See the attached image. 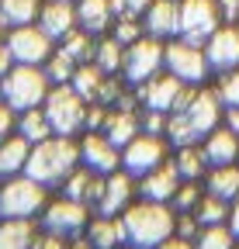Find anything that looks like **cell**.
Masks as SVG:
<instances>
[{
  "mask_svg": "<svg viewBox=\"0 0 239 249\" xmlns=\"http://www.w3.org/2000/svg\"><path fill=\"white\" fill-rule=\"evenodd\" d=\"M76 166H80V142H73L66 135H49L45 142L32 145L28 163H24V173L52 191V187H63V180Z\"/></svg>",
  "mask_w": 239,
  "mask_h": 249,
  "instance_id": "cell-1",
  "label": "cell"
},
{
  "mask_svg": "<svg viewBox=\"0 0 239 249\" xmlns=\"http://www.w3.org/2000/svg\"><path fill=\"white\" fill-rule=\"evenodd\" d=\"M122 222H125V235L132 246L142 249H156L160 242H166L173 235V222H177V211L163 201H132L122 211Z\"/></svg>",
  "mask_w": 239,
  "mask_h": 249,
  "instance_id": "cell-2",
  "label": "cell"
},
{
  "mask_svg": "<svg viewBox=\"0 0 239 249\" xmlns=\"http://www.w3.org/2000/svg\"><path fill=\"white\" fill-rule=\"evenodd\" d=\"M52 90V80L45 76L42 66H24V62H14L7 70V76L0 80V93H4V101L21 114L28 107H42L45 97Z\"/></svg>",
  "mask_w": 239,
  "mask_h": 249,
  "instance_id": "cell-3",
  "label": "cell"
},
{
  "mask_svg": "<svg viewBox=\"0 0 239 249\" xmlns=\"http://www.w3.org/2000/svg\"><path fill=\"white\" fill-rule=\"evenodd\" d=\"M49 124H52V135H66L73 139L76 132L87 128V101L73 90V83H55L49 90V97L42 104Z\"/></svg>",
  "mask_w": 239,
  "mask_h": 249,
  "instance_id": "cell-4",
  "label": "cell"
},
{
  "mask_svg": "<svg viewBox=\"0 0 239 249\" xmlns=\"http://www.w3.org/2000/svg\"><path fill=\"white\" fill-rule=\"evenodd\" d=\"M49 204V187L32 180L28 173L7 177L0 183V218H35Z\"/></svg>",
  "mask_w": 239,
  "mask_h": 249,
  "instance_id": "cell-5",
  "label": "cell"
},
{
  "mask_svg": "<svg viewBox=\"0 0 239 249\" xmlns=\"http://www.w3.org/2000/svg\"><path fill=\"white\" fill-rule=\"evenodd\" d=\"M194 90L191 83H181L173 73H156V76H149L146 83H139L135 90V97H139V107L146 111H184L187 101L194 97Z\"/></svg>",
  "mask_w": 239,
  "mask_h": 249,
  "instance_id": "cell-6",
  "label": "cell"
},
{
  "mask_svg": "<svg viewBox=\"0 0 239 249\" xmlns=\"http://www.w3.org/2000/svg\"><path fill=\"white\" fill-rule=\"evenodd\" d=\"M163 70L173 73L181 83L201 87L212 76V62L204 55V45H194L187 38H170L166 42V55H163Z\"/></svg>",
  "mask_w": 239,
  "mask_h": 249,
  "instance_id": "cell-7",
  "label": "cell"
},
{
  "mask_svg": "<svg viewBox=\"0 0 239 249\" xmlns=\"http://www.w3.org/2000/svg\"><path fill=\"white\" fill-rule=\"evenodd\" d=\"M163 55H166V42L153 38V35H142L139 42L125 45V59H122V76L129 83H146L149 76L163 73Z\"/></svg>",
  "mask_w": 239,
  "mask_h": 249,
  "instance_id": "cell-8",
  "label": "cell"
},
{
  "mask_svg": "<svg viewBox=\"0 0 239 249\" xmlns=\"http://www.w3.org/2000/svg\"><path fill=\"white\" fill-rule=\"evenodd\" d=\"M4 45L11 52L14 62H24V66H45V59L55 52V42L45 35L38 24H21V28H7Z\"/></svg>",
  "mask_w": 239,
  "mask_h": 249,
  "instance_id": "cell-9",
  "label": "cell"
},
{
  "mask_svg": "<svg viewBox=\"0 0 239 249\" xmlns=\"http://www.w3.org/2000/svg\"><path fill=\"white\" fill-rule=\"evenodd\" d=\"M87 222H91V208L73 201V197H66V194L42 208V229L52 232V235H63V239L87 232Z\"/></svg>",
  "mask_w": 239,
  "mask_h": 249,
  "instance_id": "cell-10",
  "label": "cell"
},
{
  "mask_svg": "<svg viewBox=\"0 0 239 249\" xmlns=\"http://www.w3.org/2000/svg\"><path fill=\"white\" fill-rule=\"evenodd\" d=\"M166 152H170L166 135L139 132V135L122 149V170H129L132 177H146L149 170H156L160 163H166Z\"/></svg>",
  "mask_w": 239,
  "mask_h": 249,
  "instance_id": "cell-11",
  "label": "cell"
},
{
  "mask_svg": "<svg viewBox=\"0 0 239 249\" xmlns=\"http://www.w3.org/2000/svg\"><path fill=\"white\" fill-rule=\"evenodd\" d=\"M219 24H222V14L215 0H181V38L204 45Z\"/></svg>",
  "mask_w": 239,
  "mask_h": 249,
  "instance_id": "cell-12",
  "label": "cell"
},
{
  "mask_svg": "<svg viewBox=\"0 0 239 249\" xmlns=\"http://www.w3.org/2000/svg\"><path fill=\"white\" fill-rule=\"evenodd\" d=\"M222 111H225V104H222V97H219L215 87H198V90H194V97L187 101L184 114H187V121H191L198 142L222 124Z\"/></svg>",
  "mask_w": 239,
  "mask_h": 249,
  "instance_id": "cell-13",
  "label": "cell"
},
{
  "mask_svg": "<svg viewBox=\"0 0 239 249\" xmlns=\"http://www.w3.org/2000/svg\"><path fill=\"white\" fill-rule=\"evenodd\" d=\"M80 166L108 177L114 170H122V149H118L104 132H87L80 139Z\"/></svg>",
  "mask_w": 239,
  "mask_h": 249,
  "instance_id": "cell-14",
  "label": "cell"
},
{
  "mask_svg": "<svg viewBox=\"0 0 239 249\" xmlns=\"http://www.w3.org/2000/svg\"><path fill=\"white\" fill-rule=\"evenodd\" d=\"M142 28L160 42L181 38V0H153L142 14Z\"/></svg>",
  "mask_w": 239,
  "mask_h": 249,
  "instance_id": "cell-15",
  "label": "cell"
},
{
  "mask_svg": "<svg viewBox=\"0 0 239 249\" xmlns=\"http://www.w3.org/2000/svg\"><path fill=\"white\" fill-rule=\"evenodd\" d=\"M204 55L215 73H229L239 66V28L236 24H219L215 35L204 42Z\"/></svg>",
  "mask_w": 239,
  "mask_h": 249,
  "instance_id": "cell-16",
  "label": "cell"
},
{
  "mask_svg": "<svg viewBox=\"0 0 239 249\" xmlns=\"http://www.w3.org/2000/svg\"><path fill=\"white\" fill-rule=\"evenodd\" d=\"M135 194H139L135 191V177L129 170H114V173L104 177V191H101V201H97L94 211L97 214H122L132 204Z\"/></svg>",
  "mask_w": 239,
  "mask_h": 249,
  "instance_id": "cell-17",
  "label": "cell"
},
{
  "mask_svg": "<svg viewBox=\"0 0 239 249\" xmlns=\"http://www.w3.org/2000/svg\"><path fill=\"white\" fill-rule=\"evenodd\" d=\"M181 180H184V177L177 173L173 160H166V163H160L156 170H149L146 177H139L135 191H139V197H146V201H163V204H170L173 194H177V187H181Z\"/></svg>",
  "mask_w": 239,
  "mask_h": 249,
  "instance_id": "cell-18",
  "label": "cell"
},
{
  "mask_svg": "<svg viewBox=\"0 0 239 249\" xmlns=\"http://www.w3.org/2000/svg\"><path fill=\"white\" fill-rule=\"evenodd\" d=\"M35 24L59 45L73 28H80V24H76V4H73V0H45Z\"/></svg>",
  "mask_w": 239,
  "mask_h": 249,
  "instance_id": "cell-19",
  "label": "cell"
},
{
  "mask_svg": "<svg viewBox=\"0 0 239 249\" xmlns=\"http://www.w3.org/2000/svg\"><path fill=\"white\" fill-rule=\"evenodd\" d=\"M87 239H91L94 249H122L129 242L122 214H94L87 222Z\"/></svg>",
  "mask_w": 239,
  "mask_h": 249,
  "instance_id": "cell-20",
  "label": "cell"
},
{
  "mask_svg": "<svg viewBox=\"0 0 239 249\" xmlns=\"http://www.w3.org/2000/svg\"><path fill=\"white\" fill-rule=\"evenodd\" d=\"M101 191H104V177L94 173V170H87V166H76L66 180H63V194L87 204V208H97L101 201Z\"/></svg>",
  "mask_w": 239,
  "mask_h": 249,
  "instance_id": "cell-21",
  "label": "cell"
},
{
  "mask_svg": "<svg viewBox=\"0 0 239 249\" xmlns=\"http://www.w3.org/2000/svg\"><path fill=\"white\" fill-rule=\"evenodd\" d=\"M201 149H204L208 170H212V166H229V163L239 160V135H236L232 128H225V124H219L215 132L204 135Z\"/></svg>",
  "mask_w": 239,
  "mask_h": 249,
  "instance_id": "cell-22",
  "label": "cell"
},
{
  "mask_svg": "<svg viewBox=\"0 0 239 249\" xmlns=\"http://www.w3.org/2000/svg\"><path fill=\"white\" fill-rule=\"evenodd\" d=\"M101 132H104L118 149H125V145L142 132L135 107H108V118H104V124H101Z\"/></svg>",
  "mask_w": 239,
  "mask_h": 249,
  "instance_id": "cell-23",
  "label": "cell"
},
{
  "mask_svg": "<svg viewBox=\"0 0 239 249\" xmlns=\"http://www.w3.org/2000/svg\"><path fill=\"white\" fill-rule=\"evenodd\" d=\"M76 24L91 35H108L111 24H114V11H111V0H76Z\"/></svg>",
  "mask_w": 239,
  "mask_h": 249,
  "instance_id": "cell-24",
  "label": "cell"
},
{
  "mask_svg": "<svg viewBox=\"0 0 239 249\" xmlns=\"http://www.w3.org/2000/svg\"><path fill=\"white\" fill-rule=\"evenodd\" d=\"M35 239V218H0V249H32Z\"/></svg>",
  "mask_w": 239,
  "mask_h": 249,
  "instance_id": "cell-25",
  "label": "cell"
},
{
  "mask_svg": "<svg viewBox=\"0 0 239 249\" xmlns=\"http://www.w3.org/2000/svg\"><path fill=\"white\" fill-rule=\"evenodd\" d=\"M28 152H32V142L21 139L18 132L7 135L4 142H0V177H18L24 173V163H28Z\"/></svg>",
  "mask_w": 239,
  "mask_h": 249,
  "instance_id": "cell-26",
  "label": "cell"
},
{
  "mask_svg": "<svg viewBox=\"0 0 239 249\" xmlns=\"http://www.w3.org/2000/svg\"><path fill=\"white\" fill-rule=\"evenodd\" d=\"M204 191L232 204V201L239 197V166H236V163H229V166H212V170L204 173Z\"/></svg>",
  "mask_w": 239,
  "mask_h": 249,
  "instance_id": "cell-27",
  "label": "cell"
},
{
  "mask_svg": "<svg viewBox=\"0 0 239 249\" xmlns=\"http://www.w3.org/2000/svg\"><path fill=\"white\" fill-rule=\"evenodd\" d=\"M104 80H108V73L97 66V62H80L70 83H73V90L80 93L87 104H94L101 97V90H104Z\"/></svg>",
  "mask_w": 239,
  "mask_h": 249,
  "instance_id": "cell-28",
  "label": "cell"
},
{
  "mask_svg": "<svg viewBox=\"0 0 239 249\" xmlns=\"http://www.w3.org/2000/svg\"><path fill=\"white\" fill-rule=\"evenodd\" d=\"M42 4H45V0H0V24H4V28L35 24Z\"/></svg>",
  "mask_w": 239,
  "mask_h": 249,
  "instance_id": "cell-29",
  "label": "cell"
},
{
  "mask_svg": "<svg viewBox=\"0 0 239 249\" xmlns=\"http://www.w3.org/2000/svg\"><path fill=\"white\" fill-rule=\"evenodd\" d=\"M21 139H28L32 145H38V142H45L49 135H52V124H49V118H45V111L42 107H28V111H21L18 114V128H14Z\"/></svg>",
  "mask_w": 239,
  "mask_h": 249,
  "instance_id": "cell-30",
  "label": "cell"
},
{
  "mask_svg": "<svg viewBox=\"0 0 239 249\" xmlns=\"http://www.w3.org/2000/svg\"><path fill=\"white\" fill-rule=\"evenodd\" d=\"M173 166L184 180H201L208 173V160H204V149L194 142V145H181L173 152Z\"/></svg>",
  "mask_w": 239,
  "mask_h": 249,
  "instance_id": "cell-31",
  "label": "cell"
},
{
  "mask_svg": "<svg viewBox=\"0 0 239 249\" xmlns=\"http://www.w3.org/2000/svg\"><path fill=\"white\" fill-rule=\"evenodd\" d=\"M122 59H125V45L118 42V38H111V35L97 38L94 62H97V66H101L108 76H118V73H122Z\"/></svg>",
  "mask_w": 239,
  "mask_h": 249,
  "instance_id": "cell-32",
  "label": "cell"
},
{
  "mask_svg": "<svg viewBox=\"0 0 239 249\" xmlns=\"http://www.w3.org/2000/svg\"><path fill=\"white\" fill-rule=\"evenodd\" d=\"M59 49H63L66 55H73L76 62H94V49H97V35H91V31L83 28H73L70 35L59 42Z\"/></svg>",
  "mask_w": 239,
  "mask_h": 249,
  "instance_id": "cell-33",
  "label": "cell"
},
{
  "mask_svg": "<svg viewBox=\"0 0 239 249\" xmlns=\"http://www.w3.org/2000/svg\"><path fill=\"white\" fill-rule=\"evenodd\" d=\"M194 249H236V232L222 222V225H201Z\"/></svg>",
  "mask_w": 239,
  "mask_h": 249,
  "instance_id": "cell-34",
  "label": "cell"
},
{
  "mask_svg": "<svg viewBox=\"0 0 239 249\" xmlns=\"http://www.w3.org/2000/svg\"><path fill=\"white\" fill-rule=\"evenodd\" d=\"M76 66H80V62H76L73 55H66L63 49L55 45V52L45 59V66H42V70H45V76H49V80H52V87H55V83H70V80H73V73H76Z\"/></svg>",
  "mask_w": 239,
  "mask_h": 249,
  "instance_id": "cell-35",
  "label": "cell"
},
{
  "mask_svg": "<svg viewBox=\"0 0 239 249\" xmlns=\"http://www.w3.org/2000/svg\"><path fill=\"white\" fill-rule=\"evenodd\" d=\"M229 208H232L229 201H222V197H215V194L204 191V197L198 201L194 214H198L201 225H222V222H229Z\"/></svg>",
  "mask_w": 239,
  "mask_h": 249,
  "instance_id": "cell-36",
  "label": "cell"
},
{
  "mask_svg": "<svg viewBox=\"0 0 239 249\" xmlns=\"http://www.w3.org/2000/svg\"><path fill=\"white\" fill-rule=\"evenodd\" d=\"M201 197H204V191H201L198 180H181V187H177V194H173L170 208H173V211H194Z\"/></svg>",
  "mask_w": 239,
  "mask_h": 249,
  "instance_id": "cell-37",
  "label": "cell"
},
{
  "mask_svg": "<svg viewBox=\"0 0 239 249\" xmlns=\"http://www.w3.org/2000/svg\"><path fill=\"white\" fill-rule=\"evenodd\" d=\"M146 35V28H142V18H114L111 24V38H118L122 45H132Z\"/></svg>",
  "mask_w": 239,
  "mask_h": 249,
  "instance_id": "cell-38",
  "label": "cell"
},
{
  "mask_svg": "<svg viewBox=\"0 0 239 249\" xmlns=\"http://www.w3.org/2000/svg\"><path fill=\"white\" fill-rule=\"evenodd\" d=\"M215 90H219V97H222L225 107H239V66L229 70V73H219Z\"/></svg>",
  "mask_w": 239,
  "mask_h": 249,
  "instance_id": "cell-39",
  "label": "cell"
},
{
  "mask_svg": "<svg viewBox=\"0 0 239 249\" xmlns=\"http://www.w3.org/2000/svg\"><path fill=\"white\" fill-rule=\"evenodd\" d=\"M201 232V222H198V214L194 211H177V222H173V235H181V239H198Z\"/></svg>",
  "mask_w": 239,
  "mask_h": 249,
  "instance_id": "cell-40",
  "label": "cell"
},
{
  "mask_svg": "<svg viewBox=\"0 0 239 249\" xmlns=\"http://www.w3.org/2000/svg\"><path fill=\"white\" fill-rule=\"evenodd\" d=\"M166 111H146L142 107V114H139V124H142V132H149V135H163L166 132Z\"/></svg>",
  "mask_w": 239,
  "mask_h": 249,
  "instance_id": "cell-41",
  "label": "cell"
},
{
  "mask_svg": "<svg viewBox=\"0 0 239 249\" xmlns=\"http://www.w3.org/2000/svg\"><path fill=\"white\" fill-rule=\"evenodd\" d=\"M149 4L153 0H111V11H114V18H142Z\"/></svg>",
  "mask_w": 239,
  "mask_h": 249,
  "instance_id": "cell-42",
  "label": "cell"
},
{
  "mask_svg": "<svg viewBox=\"0 0 239 249\" xmlns=\"http://www.w3.org/2000/svg\"><path fill=\"white\" fill-rule=\"evenodd\" d=\"M14 128H18V111L7 101H0V142L7 135H14Z\"/></svg>",
  "mask_w": 239,
  "mask_h": 249,
  "instance_id": "cell-43",
  "label": "cell"
},
{
  "mask_svg": "<svg viewBox=\"0 0 239 249\" xmlns=\"http://www.w3.org/2000/svg\"><path fill=\"white\" fill-rule=\"evenodd\" d=\"M215 4L222 14V24H239V0H215Z\"/></svg>",
  "mask_w": 239,
  "mask_h": 249,
  "instance_id": "cell-44",
  "label": "cell"
},
{
  "mask_svg": "<svg viewBox=\"0 0 239 249\" xmlns=\"http://www.w3.org/2000/svg\"><path fill=\"white\" fill-rule=\"evenodd\" d=\"M32 249H66V239H63V235H52V232H45V229H42Z\"/></svg>",
  "mask_w": 239,
  "mask_h": 249,
  "instance_id": "cell-45",
  "label": "cell"
},
{
  "mask_svg": "<svg viewBox=\"0 0 239 249\" xmlns=\"http://www.w3.org/2000/svg\"><path fill=\"white\" fill-rule=\"evenodd\" d=\"M156 249H194V242H191V239H181V235H170V239L160 242Z\"/></svg>",
  "mask_w": 239,
  "mask_h": 249,
  "instance_id": "cell-46",
  "label": "cell"
},
{
  "mask_svg": "<svg viewBox=\"0 0 239 249\" xmlns=\"http://www.w3.org/2000/svg\"><path fill=\"white\" fill-rule=\"evenodd\" d=\"M222 121H225V128H232L239 135V107H225L222 111Z\"/></svg>",
  "mask_w": 239,
  "mask_h": 249,
  "instance_id": "cell-47",
  "label": "cell"
},
{
  "mask_svg": "<svg viewBox=\"0 0 239 249\" xmlns=\"http://www.w3.org/2000/svg\"><path fill=\"white\" fill-rule=\"evenodd\" d=\"M66 249H94V246H91V239H87V232H80V235L66 239Z\"/></svg>",
  "mask_w": 239,
  "mask_h": 249,
  "instance_id": "cell-48",
  "label": "cell"
},
{
  "mask_svg": "<svg viewBox=\"0 0 239 249\" xmlns=\"http://www.w3.org/2000/svg\"><path fill=\"white\" fill-rule=\"evenodd\" d=\"M14 66V59H11V52H7V45L4 42H0V80H4L7 76V70Z\"/></svg>",
  "mask_w": 239,
  "mask_h": 249,
  "instance_id": "cell-49",
  "label": "cell"
},
{
  "mask_svg": "<svg viewBox=\"0 0 239 249\" xmlns=\"http://www.w3.org/2000/svg\"><path fill=\"white\" fill-rule=\"evenodd\" d=\"M229 229L236 232V239H239V197L232 201V208H229Z\"/></svg>",
  "mask_w": 239,
  "mask_h": 249,
  "instance_id": "cell-50",
  "label": "cell"
},
{
  "mask_svg": "<svg viewBox=\"0 0 239 249\" xmlns=\"http://www.w3.org/2000/svg\"><path fill=\"white\" fill-rule=\"evenodd\" d=\"M4 35H7V28H4V24H0V42H4Z\"/></svg>",
  "mask_w": 239,
  "mask_h": 249,
  "instance_id": "cell-51",
  "label": "cell"
},
{
  "mask_svg": "<svg viewBox=\"0 0 239 249\" xmlns=\"http://www.w3.org/2000/svg\"><path fill=\"white\" fill-rule=\"evenodd\" d=\"M122 249H142V246H132V242H125V246H122Z\"/></svg>",
  "mask_w": 239,
  "mask_h": 249,
  "instance_id": "cell-52",
  "label": "cell"
},
{
  "mask_svg": "<svg viewBox=\"0 0 239 249\" xmlns=\"http://www.w3.org/2000/svg\"><path fill=\"white\" fill-rule=\"evenodd\" d=\"M0 101H4V93H0Z\"/></svg>",
  "mask_w": 239,
  "mask_h": 249,
  "instance_id": "cell-53",
  "label": "cell"
},
{
  "mask_svg": "<svg viewBox=\"0 0 239 249\" xmlns=\"http://www.w3.org/2000/svg\"><path fill=\"white\" fill-rule=\"evenodd\" d=\"M0 183H4V177H0Z\"/></svg>",
  "mask_w": 239,
  "mask_h": 249,
  "instance_id": "cell-54",
  "label": "cell"
},
{
  "mask_svg": "<svg viewBox=\"0 0 239 249\" xmlns=\"http://www.w3.org/2000/svg\"><path fill=\"white\" fill-rule=\"evenodd\" d=\"M73 4H76V0H73Z\"/></svg>",
  "mask_w": 239,
  "mask_h": 249,
  "instance_id": "cell-55",
  "label": "cell"
},
{
  "mask_svg": "<svg viewBox=\"0 0 239 249\" xmlns=\"http://www.w3.org/2000/svg\"><path fill=\"white\" fill-rule=\"evenodd\" d=\"M236 249H239V246H236Z\"/></svg>",
  "mask_w": 239,
  "mask_h": 249,
  "instance_id": "cell-56",
  "label": "cell"
}]
</instances>
